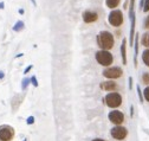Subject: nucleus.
Masks as SVG:
<instances>
[{
	"label": "nucleus",
	"mask_w": 149,
	"mask_h": 141,
	"mask_svg": "<svg viewBox=\"0 0 149 141\" xmlns=\"http://www.w3.org/2000/svg\"><path fill=\"white\" fill-rule=\"evenodd\" d=\"M115 39H114V34L109 32V31H102L98 33L97 36V45L100 46L101 50L109 51L110 49L114 47Z\"/></svg>",
	"instance_id": "nucleus-1"
},
{
	"label": "nucleus",
	"mask_w": 149,
	"mask_h": 141,
	"mask_svg": "<svg viewBox=\"0 0 149 141\" xmlns=\"http://www.w3.org/2000/svg\"><path fill=\"white\" fill-rule=\"evenodd\" d=\"M102 101L107 107L114 109V108H118L122 104V96L118 93H109L105 95L104 98H102Z\"/></svg>",
	"instance_id": "nucleus-2"
},
{
	"label": "nucleus",
	"mask_w": 149,
	"mask_h": 141,
	"mask_svg": "<svg viewBox=\"0 0 149 141\" xmlns=\"http://www.w3.org/2000/svg\"><path fill=\"white\" fill-rule=\"evenodd\" d=\"M95 58H96V61L100 65L107 66V68H109L111 64L114 63V56L111 55L109 51H105V50L97 51L96 55H95Z\"/></svg>",
	"instance_id": "nucleus-3"
},
{
	"label": "nucleus",
	"mask_w": 149,
	"mask_h": 141,
	"mask_svg": "<svg viewBox=\"0 0 149 141\" xmlns=\"http://www.w3.org/2000/svg\"><path fill=\"white\" fill-rule=\"evenodd\" d=\"M103 76L108 80H111V81H114V80H117L120 77H122L123 75V70L122 68L120 66H109L105 70H103Z\"/></svg>",
	"instance_id": "nucleus-4"
},
{
	"label": "nucleus",
	"mask_w": 149,
	"mask_h": 141,
	"mask_svg": "<svg viewBox=\"0 0 149 141\" xmlns=\"http://www.w3.org/2000/svg\"><path fill=\"white\" fill-rule=\"evenodd\" d=\"M108 22L111 26L118 27L123 24V13L120 10H113L108 17Z\"/></svg>",
	"instance_id": "nucleus-5"
},
{
	"label": "nucleus",
	"mask_w": 149,
	"mask_h": 141,
	"mask_svg": "<svg viewBox=\"0 0 149 141\" xmlns=\"http://www.w3.org/2000/svg\"><path fill=\"white\" fill-rule=\"evenodd\" d=\"M110 135L113 136V139H115L117 141H123L128 136V129L123 126H115L114 128H111Z\"/></svg>",
	"instance_id": "nucleus-6"
},
{
	"label": "nucleus",
	"mask_w": 149,
	"mask_h": 141,
	"mask_svg": "<svg viewBox=\"0 0 149 141\" xmlns=\"http://www.w3.org/2000/svg\"><path fill=\"white\" fill-rule=\"evenodd\" d=\"M14 128L8 126V125H4L0 126V141H12L14 138Z\"/></svg>",
	"instance_id": "nucleus-7"
},
{
	"label": "nucleus",
	"mask_w": 149,
	"mask_h": 141,
	"mask_svg": "<svg viewBox=\"0 0 149 141\" xmlns=\"http://www.w3.org/2000/svg\"><path fill=\"white\" fill-rule=\"evenodd\" d=\"M108 119L111 123H114L115 126H122V123L125 120V116L120 110H113V112H110L108 114Z\"/></svg>",
	"instance_id": "nucleus-8"
},
{
	"label": "nucleus",
	"mask_w": 149,
	"mask_h": 141,
	"mask_svg": "<svg viewBox=\"0 0 149 141\" xmlns=\"http://www.w3.org/2000/svg\"><path fill=\"white\" fill-rule=\"evenodd\" d=\"M100 88L104 91H108V93H116L117 89H118V85L116 82L114 81H104V82H101L100 83Z\"/></svg>",
	"instance_id": "nucleus-9"
},
{
	"label": "nucleus",
	"mask_w": 149,
	"mask_h": 141,
	"mask_svg": "<svg viewBox=\"0 0 149 141\" xmlns=\"http://www.w3.org/2000/svg\"><path fill=\"white\" fill-rule=\"evenodd\" d=\"M98 20V13L95 11H85L83 12V22L86 24H91Z\"/></svg>",
	"instance_id": "nucleus-10"
},
{
	"label": "nucleus",
	"mask_w": 149,
	"mask_h": 141,
	"mask_svg": "<svg viewBox=\"0 0 149 141\" xmlns=\"http://www.w3.org/2000/svg\"><path fill=\"white\" fill-rule=\"evenodd\" d=\"M121 57H122V63L123 65L127 64V39L122 40V45H121Z\"/></svg>",
	"instance_id": "nucleus-11"
},
{
	"label": "nucleus",
	"mask_w": 149,
	"mask_h": 141,
	"mask_svg": "<svg viewBox=\"0 0 149 141\" xmlns=\"http://www.w3.org/2000/svg\"><path fill=\"white\" fill-rule=\"evenodd\" d=\"M120 3H121V0H105V5H107V7L111 8V10L116 8V7L120 5Z\"/></svg>",
	"instance_id": "nucleus-12"
},
{
	"label": "nucleus",
	"mask_w": 149,
	"mask_h": 141,
	"mask_svg": "<svg viewBox=\"0 0 149 141\" xmlns=\"http://www.w3.org/2000/svg\"><path fill=\"white\" fill-rule=\"evenodd\" d=\"M141 44H142L144 47L149 49V32H146L143 36H142V38H141Z\"/></svg>",
	"instance_id": "nucleus-13"
},
{
	"label": "nucleus",
	"mask_w": 149,
	"mask_h": 141,
	"mask_svg": "<svg viewBox=\"0 0 149 141\" xmlns=\"http://www.w3.org/2000/svg\"><path fill=\"white\" fill-rule=\"evenodd\" d=\"M142 61L147 66H149V49H146L142 52Z\"/></svg>",
	"instance_id": "nucleus-14"
},
{
	"label": "nucleus",
	"mask_w": 149,
	"mask_h": 141,
	"mask_svg": "<svg viewBox=\"0 0 149 141\" xmlns=\"http://www.w3.org/2000/svg\"><path fill=\"white\" fill-rule=\"evenodd\" d=\"M137 55H139V37L135 39V56H134V65L137 66Z\"/></svg>",
	"instance_id": "nucleus-15"
},
{
	"label": "nucleus",
	"mask_w": 149,
	"mask_h": 141,
	"mask_svg": "<svg viewBox=\"0 0 149 141\" xmlns=\"http://www.w3.org/2000/svg\"><path fill=\"white\" fill-rule=\"evenodd\" d=\"M142 82L146 84V85H149V73H144L142 75Z\"/></svg>",
	"instance_id": "nucleus-16"
},
{
	"label": "nucleus",
	"mask_w": 149,
	"mask_h": 141,
	"mask_svg": "<svg viewBox=\"0 0 149 141\" xmlns=\"http://www.w3.org/2000/svg\"><path fill=\"white\" fill-rule=\"evenodd\" d=\"M143 98H144L147 102H149V85L143 90Z\"/></svg>",
	"instance_id": "nucleus-17"
},
{
	"label": "nucleus",
	"mask_w": 149,
	"mask_h": 141,
	"mask_svg": "<svg viewBox=\"0 0 149 141\" xmlns=\"http://www.w3.org/2000/svg\"><path fill=\"white\" fill-rule=\"evenodd\" d=\"M137 93H139V98H140V102L141 103H143V101H144V98H143V91H141V88H140V85H137Z\"/></svg>",
	"instance_id": "nucleus-18"
},
{
	"label": "nucleus",
	"mask_w": 149,
	"mask_h": 141,
	"mask_svg": "<svg viewBox=\"0 0 149 141\" xmlns=\"http://www.w3.org/2000/svg\"><path fill=\"white\" fill-rule=\"evenodd\" d=\"M142 7H143V8H142L143 12H149V0H144Z\"/></svg>",
	"instance_id": "nucleus-19"
},
{
	"label": "nucleus",
	"mask_w": 149,
	"mask_h": 141,
	"mask_svg": "<svg viewBox=\"0 0 149 141\" xmlns=\"http://www.w3.org/2000/svg\"><path fill=\"white\" fill-rule=\"evenodd\" d=\"M30 82H31V80H29V78H25V80L23 81V87H22V88H23V90L26 89V85H29Z\"/></svg>",
	"instance_id": "nucleus-20"
},
{
	"label": "nucleus",
	"mask_w": 149,
	"mask_h": 141,
	"mask_svg": "<svg viewBox=\"0 0 149 141\" xmlns=\"http://www.w3.org/2000/svg\"><path fill=\"white\" fill-rule=\"evenodd\" d=\"M144 29H149V14L147 15V18L144 20Z\"/></svg>",
	"instance_id": "nucleus-21"
},
{
	"label": "nucleus",
	"mask_w": 149,
	"mask_h": 141,
	"mask_svg": "<svg viewBox=\"0 0 149 141\" xmlns=\"http://www.w3.org/2000/svg\"><path fill=\"white\" fill-rule=\"evenodd\" d=\"M129 89H133V77H129Z\"/></svg>",
	"instance_id": "nucleus-22"
},
{
	"label": "nucleus",
	"mask_w": 149,
	"mask_h": 141,
	"mask_svg": "<svg viewBox=\"0 0 149 141\" xmlns=\"http://www.w3.org/2000/svg\"><path fill=\"white\" fill-rule=\"evenodd\" d=\"M31 81L33 82V85H34V87H37V85H38V82H37V80H36V77H34V76L31 78Z\"/></svg>",
	"instance_id": "nucleus-23"
},
{
	"label": "nucleus",
	"mask_w": 149,
	"mask_h": 141,
	"mask_svg": "<svg viewBox=\"0 0 149 141\" xmlns=\"http://www.w3.org/2000/svg\"><path fill=\"white\" fill-rule=\"evenodd\" d=\"M130 116H134V107H133V105H130Z\"/></svg>",
	"instance_id": "nucleus-24"
},
{
	"label": "nucleus",
	"mask_w": 149,
	"mask_h": 141,
	"mask_svg": "<svg viewBox=\"0 0 149 141\" xmlns=\"http://www.w3.org/2000/svg\"><path fill=\"white\" fill-rule=\"evenodd\" d=\"M26 122L29 123V125H32V123H33V117H32V116H31V117H29Z\"/></svg>",
	"instance_id": "nucleus-25"
},
{
	"label": "nucleus",
	"mask_w": 149,
	"mask_h": 141,
	"mask_svg": "<svg viewBox=\"0 0 149 141\" xmlns=\"http://www.w3.org/2000/svg\"><path fill=\"white\" fill-rule=\"evenodd\" d=\"M91 141H107V140H104V139H101V138H96V139L91 140Z\"/></svg>",
	"instance_id": "nucleus-26"
},
{
	"label": "nucleus",
	"mask_w": 149,
	"mask_h": 141,
	"mask_svg": "<svg viewBox=\"0 0 149 141\" xmlns=\"http://www.w3.org/2000/svg\"><path fill=\"white\" fill-rule=\"evenodd\" d=\"M31 69H32V65H30V66H29V68H27V69L25 70V74H27V73L30 71V70H31Z\"/></svg>",
	"instance_id": "nucleus-27"
},
{
	"label": "nucleus",
	"mask_w": 149,
	"mask_h": 141,
	"mask_svg": "<svg viewBox=\"0 0 149 141\" xmlns=\"http://www.w3.org/2000/svg\"><path fill=\"white\" fill-rule=\"evenodd\" d=\"M0 78H4V73L0 71Z\"/></svg>",
	"instance_id": "nucleus-28"
},
{
	"label": "nucleus",
	"mask_w": 149,
	"mask_h": 141,
	"mask_svg": "<svg viewBox=\"0 0 149 141\" xmlns=\"http://www.w3.org/2000/svg\"><path fill=\"white\" fill-rule=\"evenodd\" d=\"M24 141H27V139H24Z\"/></svg>",
	"instance_id": "nucleus-29"
}]
</instances>
